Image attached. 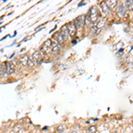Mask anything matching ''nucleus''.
Returning a JSON list of instances; mask_svg holds the SVG:
<instances>
[{
	"label": "nucleus",
	"mask_w": 133,
	"mask_h": 133,
	"mask_svg": "<svg viewBox=\"0 0 133 133\" xmlns=\"http://www.w3.org/2000/svg\"><path fill=\"white\" fill-rule=\"evenodd\" d=\"M57 130H58V132H63V131H64L63 126H62V125L59 126V127H58V129H57Z\"/></svg>",
	"instance_id": "nucleus-19"
},
{
	"label": "nucleus",
	"mask_w": 133,
	"mask_h": 133,
	"mask_svg": "<svg viewBox=\"0 0 133 133\" xmlns=\"http://www.w3.org/2000/svg\"><path fill=\"white\" fill-rule=\"evenodd\" d=\"M85 15H81L75 20V24L77 28H81L85 25Z\"/></svg>",
	"instance_id": "nucleus-1"
},
{
	"label": "nucleus",
	"mask_w": 133,
	"mask_h": 133,
	"mask_svg": "<svg viewBox=\"0 0 133 133\" xmlns=\"http://www.w3.org/2000/svg\"><path fill=\"white\" fill-rule=\"evenodd\" d=\"M129 8H130V10L133 11V1H131V3H130V5H129Z\"/></svg>",
	"instance_id": "nucleus-20"
},
{
	"label": "nucleus",
	"mask_w": 133,
	"mask_h": 133,
	"mask_svg": "<svg viewBox=\"0 0 133 133\" xmlns=\"http://www.w3.org/2000/svg\"><path fill=\"white\" fill-rule=\"evenodd\" d=\"M0 68H1V77L5 76V75L7 74L6 62H5V63L1 64V66H0Z\"/></svg>",
	"instance_id": "nucleus-11"
},
{
	"label": "nucleus",
	"mask_w": 133,
	"mask_h": 133,
	"mask_svg": "<svg viewBox=\"0 0 133 133\" xmlns=\"http://www.w3.org/2000/svg\"><path fill=\"white\" fill-rule=\"evenodd\" d=\"M96 130H97V128H96V126H90L89 129H88V132L89 133H95L96 132Z\"/></svg>",
	"instance_id": "nucleus-16"
},
{
	"label": "nucleus",
	"mask_w": 133,
	"mask_h": 133,
	"mask_svg": "<svg viewBox=\"0 0 133 133\" xmlns=\"http://www.w3.org/2000/svg\"><path fill=\"white\" fill-rule=\"evenodd\" d=\"M123 52V49H120L119 52H117V55H122V53Z\"/></svg>",
	"instance_id": "nucleus-21"
},
{
	"label": "nucleus",
	"mask_w": 133,
	"mask_h": 133,
	"mask_svg": "<svg viewBox=\"0 0 133 133\" xmlns=\"http://www.w3.org/2000/svg\"><path fill=\"white\" fill-rule=\"evenodd\" d=\"M67 29H68V34H69V36L73 37V36H75L76 33L77 28L74 22H70V23L67 24Z\"/></svg>",
	"instance_id": "nucleus-3"
},
{
	"label": "nucleus",
	"mask_w": 133,
	"mask_h": 133,
	"mask_svg": "<svg viewBox=\"0 0 133 133\" xmlns=\"http://www.w3.org/2000/svg\"><path fill=\"white\" fill-rule=\"evenodd\" d=\"M104 25H105V22H104V21H102V20H101V21H99V22L97 23V28H103Z\"/></svg>",
	"instance_id": "nucleus-18"
},
{
	"label": "nucleus",
	"mask_w": 133,
	"mask_h": 133,
	"mask_svg": "<svg viewBox=\"0 0 133 133\" xmlns=\"http://www.w3.org/2000/svg\"><path fill=\"white\" fill-rule=\"evenodd\" d=\"M91 22V19H90V12L88 13V14L85 17V24H90Z\"/></svg>",
	"instance_id": "nucleus-15"
},
{
	"label": "nucleus",
	"mask_w": 133,
	"mask_h": 133,
	"mask_svg": "<svg viewBox=\"0 0 133 133\" xmlns=\"http://www.w3.org/2000/svg\"><path fill=\"white\" fill-rule=\"evenodd\" d=\"M90 15L91 21H95L97 20V18H98V11H97L96 6L91 7V9L90 10Z\"/></svg>",
	"instance_id": "nucleus-5"
},
{
	"label": "nucleus",
	"mask_w": 133,
	"mask_h": 133,
	"mask_svg": "<svg viewBox=\"0 0 133 133\" xmlns=\"http://www.w3.org/2000/svg\"><path fill=\"white\" fill-rule=\"evenodd\" d=\"M71 133H78V132H77V131H76V130H73V131H72Z\"/></svg>",
	"instance_id": "nucleus-24"
},
{
	"label": "nucleus",
	"mask_w": 133,
	"mask_h": 133,
	"mask_svg": "<svg viewBox=\"0 0 133 133\" xmlns=\"http://www.w3.org/2000/svg\"><path fill=\"white\" fill-rule=\"evenodd\" d=\"M60 34L62 35V37H63L64 40L66 41V40H67V36L69 35L68 34V29H67V26L66 25H64L62 28H61V29H60Z\"/></svg>",
	"instance_id": "nucleus-7"
},
{
	"label": "nucleus",
	"mask_w": 133,
	"mask_h": 133,
	"mask_svg": "<svg viewBox=\"0 0 133 133\" xmlns=\"http://www.w3.org/2000/svg\"><path fill=\"white\" fill-rule=\"evenodd\" d=\"M59 51H60V45L58 44L56 46H53L52 49V52L54 53V54H56V53L59 52Z\"/></svg>",
	"instance_id": "nucleus-14"
},
{
	"label": "nucleus",
	"mask_w": 133,
	"mask_h": 133,
	"mask_svg": "<svg viewBox=\"0 0 133 133\" xmlns=\"http://www.w3.org/2000/svg\"><path fill=\"white\" fill-rule=\"evenodd\" d=\"M34 63H35V61L33 60V59H32V58H29V60H28V66H29V67H32V66H34Z\"/></svg>",
	"instance_id": "nucleus-17"
},
{
	"label": "nucleus",
	"mask_w": 133,
	"mask_h": 133,
	"mask_svg": "<svg viewBox=\"0 0 133 133\" xmlns=\"http://www.w3.org/2000/svg\"><path fill=\"white\" fill-rule=\"evenodd\" d=\"M112 133H117V132H115V131H114V132H112Z\"/></svg>",
	"instance_id": "nucleus-25"
},
{
	"label": "nucleus",
	"mask_w": 133,
	"mask_h": 133,
	"mask_svg": "<svg viewBox=\"0 0 133 133\" xmlns=\"http://www.w3.org/2000/svg\"><path fill=\"white\" fill-rule=\"evenodd\" d=\"M52 49V40L51 39H47L45 42H44V43H43V45H42V47H41V49H40V51H42V52H49V51H51Z\"/></svg>",
	"instance_id": "nucleus-2"
},
{
	"label": "nucleus",
	"mask_w": 133,
	"mask_h": 133,
	"mask_svg": "<svg viewBox=\"0 0 133 133\" xmlns=\"http://www.w3.org/2000/svg\"><path fill=\"white\" fill-rule=\"evenodd\" d=\"M130 66L131 67V68H133V62H130Z\"/></svg>",
	"instance_id": "nucleus-22"
},
{
	"label": "nucleus",
	"mask_w": 133,
	"mask_h": 133,
	"mask_svg": "<svg viewBox=\"0 0 133 133\" xmlns=\"http://www.w3.org/2000/svg\"><path fill=\"white\" fill-rule=\"evenodd\" d=\"M100 7H101V12L104 15H107L109 13V7L106 5V2H101L100 3Z\"/></svg>",
	"instance_id": "nucleus-6"
},
{
	"label": "nucleus",
	"mask_w": 133,
	"mask_h": 133,
	"mask_svg": "<svg viewBox=\"0 0 133 133\" xmlns=\"http://www.w3.org/2000/svg\"><path fill=\"white\" fill-rule=\"evenodd\" d=\"M117 13H118L120 16H123L124 13H125V6L123 5H120L118 9H117Z\"/></svg>",
	"instance_id": "nucleus-12"
},
{
	"label": "nucleus",
	"mask_w": 133,
	"mask_h": 133,
	"mask_svg": "<svg viewBox=\"0 0 133 133\" xmlns=\"http://www.w3.org/2000/svg\"><path fill=\"white\" fill-rule=\"evenodd\" d=\"M76 43H77V40H75V41H73V42H72V43H73V44H76Z\"/></svg>",
	"instance_id": "nucleus-23"
},
{
	"label": "nucleus",
	"mask_w": 133,
	"mask_h": 133,
	"mask_svg": "<svg viewBox=\"0 0 133 133\" xmlns=\"http://www.w3.org/2000/svg\"><path fill=\"white\" fill-rule=\"evenodd\" d=\"M106 5H108V7H109V8L113 9V8H114V7H115V5H117V1H115V0H112V1H107V2H106Z\"/></svg>",
	"instance_id": "nucleus-13"
},
{
	"label": "nucleus",
	"mask_w": 133,
	"mask_h": 133,
	"mask_svg": "<svg viewBox=\"0 0 133 133\" xmlns=\"http://www.w3.org/2000/svg\"><path fill=\"white\" fill-rule=\"evenodd\" d=\"M58 133H63V132H58Z\"/></svg>",
	"instance_id": "nucleus-26"
},
{
	"label": "nucleus",
	"mask_w": 133,
	"mask_h": 133,
	"mask_svg": "<svg viewBox=\"0 0 133 133\" xmlns=\"http://www.w3.org/2000/svg\"><path fill=\"white\" fill-rule=\"evenodd\" d=\"M31 58H32L34 61L37 64L41 63V62H42V59H43V58H42V55H41V52H38V51H36V52L33 53V55H32Z\"/></svg>",
	"instance_id": "nucleus-4"
},
{
	"label": "nucleus",
	"mask_w": 133,
	"mask_h": 133,
	"mask_svg": "<svg viewBox=\"0 0 133 133\" xmlns=\"http://www.w3.org/2000/svg\"><path fill=\"white\" fill-rule=\"evenodd\" d=\"M6 69H7V74H8V75H10V74L14 72L15 66H14V64H13L12 61L6 62Z\"/></svg>",
	"instance_id": "nucleus-8"
},
{
	"label": "nucleus",
	"mask_w": 133,
	"mask_h": 133,
	"mask_svg": "<svg viewBox=\"0 0 133 133\" xmlns=\"http://www.w3.org/2000/svg\"><path fill=\"white\" fill-rule=\"evenodd\" d=\"M54 38L56 39V42L59 43V44H60V43H62L64 41H65L63 37H62V35L60 34V32H57V33L54 35Z\"/></svg>",
	"instance_id": "nucleus-9"
},
{
	"label": "nucleus",
	"mask_w": 133,
	"mask_h": 133,
	"mask_svg": "<svg viewBox=\"0 0 133 133\" xmlns=\"http://www.w3.org/2000/svg\"><path fill=\"white\" fill-rule=\"evenodd\" d=\"M28 60H29V58H28V56L27 54H25V55H23V56H21L20 58V62L22 66H26V65H28Z\"/></svg>",
	"instance_id": "nucleus-10"
}]
</instances>
